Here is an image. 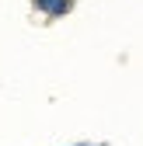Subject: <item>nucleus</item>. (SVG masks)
I'll use <instances>...</instances> for the list:
<instances>
[{
    "mask_svg": "<svg viewBox=\"0 0 143 146\" xmlns=\"http://www.w3.org/2000/svg\"><path fill=\"white\" fill-rule=\"evenodd\" d=\"M31 4L39 7L42 14H49V17H63V14H70L74 0H31Z\"/></svg>",
    "mask_w": 143,
    "mask_h": 146,
    "instance_id": "nucleus-1",
    "label": "nucleus"
}]
</instances>
